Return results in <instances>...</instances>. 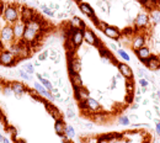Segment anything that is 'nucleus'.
Masks as SVG:
<instances>
[{"label":"nucleus","instance_id":"1","mask_svg":"<svg viewBox=\"0 0 160 143\" xmlns=\"http://www.w3.org/2000/svg\"><path fill=\"white\" fill-rule=\"evenodd\" d=\"M9 51L16 57L18 61L25 59V58H27V57L31 54V52H30V46H28L27 43H25L22 40H21V41H16L15 43H11L10 47H9Z\"/></svg>","mask_w":160,"mask_h":143},{"label":"nucleus","instance_id":"2","mask_svg":"<svg viewBox=\"0 0 160 143\" xmlns=\"http://www.w3.org/2000/svg\"><path fill=\"white\" fill-rule=\"evenodd\" d=\"M2 19L8 25H14L20 20V8L16 4H9L4 10Z\"/></svg>","mask_w":160,"mask_h":143},{"label":"nucleus","instance_id":"3","mask_svg":"<svg viewBox=\"0 0 160 143\" xmlns=\"http://www.w3.org/2000/svg\"><path fill=\"white\" fill-rule=\"evenodd\" d=\"M133 25H134V27L137 30H144V28L149 27V25H150V18H149L148 11H144V10L139 11L136 15L134 20H133Z\"/></svg>","mask_w":160,"mask_h":143},{"label":"nucleus","instance_id":"4","mask_svg":"<svg viewBox=\"0 0 160 143\" xmlns=\"http://www.w3.org/2000/svg\"><path fill=\"white\" fill-rule=\"evenodd\" d=\"M16 57L9 49H0V65L4 67H12L16 64Z\"/></svg>","mask_w":160,"mask_h":143},{"label":"nucleus","instance_id":"5","mask_svg":"<svg viewBox=\"0 0 160 143\" xmlns=\"http://www.w3.org/2000/svg\"><path fill=\"white\" fill-rule=\"evenodd\" d=\"M0 41L6 43V44H11L12 42H15L12 25H6L2 28H0Z\"/></svg>","mask_w":160,"mask_h":143},{"label":"nucleus","instance_id":"6","mask_svg":"<svg viewBox=\"0 0 160 143\" xmlns=\"http://www.w3.org/2000/svg\"><path fill=\"white\" fill-rule=\"evenodd\" d=\"M82 32H84V42H86L89 46H94V47H98V48L100 46H102V43H100L98 36L95 35V32L91 28L86 27Z\"/></svg>","mask_w":160,"mask_h":143},{"label":"nucleus","instance_id":"7","mask_svg":"<svg viewBox=\"0 0 160 143\" xmlns=\"http://www.w3.org/2000/svg\"><path fill=\"white\" fill-rule=\"evenodd\" d=\"M82 68V64L79 57H77L75 54L72 57H68V70L69 74H74V73H80Z\"/></svg>","mask_w":160,"mask_h":143},{"label":"nucleus","instance_id":"8","mask_svg":"<svg viewBox=\"0 0 160 143\" xmlns=\"http://www.w3.org/2000/svg\"><path fill=\"white\" fill-rule=\"evenodd\" d=\"M33 89L40 94L42 98H44V99H47L48 101L53 102L56 101V98H54V95L48 90V89H46L40 82H35L33 83Z\"/></svg>","mask_w":160,"mask_h":143},{"label":"nucleus","instance_id":"9","mask_svg":"<svg viewBox=\"0 0 160 143\" xmlns=\"http://www.w3.org/2000/svg\"><path fill=\"white\" fill-rule=\"evenodd\" d=\"M117 69H118V73H121V75L123 77V78H126V79H133V69L127 64V63H124V62H118L117 64Z\"/></svg>","mask_w":160,"mask_h":143},{"label":"nucleus","instance_id":"10","mask_svg":"<svg viewBox=\"0 0 160 143\" xmlns=\"http://www.w3.org/2000/svg\"><path fill=\"white\" fill-rule=\"evenodd\" d=\"M10 85H11V89H12L14 95H15L18 99H21V96H22L23 94L28 93V89H27V86H26L23 83L14 80V82L11 83Z\"/></svg>","mask_w":160,"mask_h":143},{"label":"nucleus","instance_id":"11","mask_svg":"<svg viewBox=\"0 0 160 143\" xmlns=\"http://www.w3.org/2000/svg\"><path fill=\"white\" fill-rule=\"evenodd\" d=\"M102 32H103V35L106 37H108L111 40H116L117 41V40H120L121 37H122V32H121L117 27L111 26V25H107Z\"/></svg>","mask_w":160,"mask_h":143},{"label":"nucleus","instance_id":"12","mask_svg":"<svg viewBox=\"0 0 160 143\" xmlns=\"http://www.w3.org/2000/svg\"><path fill=\"white\" fill-rule=\"evenodd\" d=\"M25 30H26V22H23V21L19 20L18 22H15L12 25V31H14V35H15V41H21L22 40Z\"/></svg>","mask_w":160,"mask_h":143},{"label":"nucleus","instance_id":"13","mask_svg":"<svg viewBox=\"0 0 160 143\" xmlns=\"http://www.w3.org/2000/svg\"><path fill=\"white\" fill-rule=\"evenodd\" d=\"M36 18V14L35 11L31 9V8H27V6H21L20 8V20L23 22H30Z\"/></svg>","mask_w":160,"mask_h":143},{"label":"nucleus","instance_id":"14","mask_svg":"<svg viewBox=\"0 0 160 143\" xmlns=\"http://www.w3.org/2000/svg\"><path fill=\"white\" fill-rule=\"evenodd\" d=\"M86 101V107H88V111L86 112H90L91 114V116L95 114V112H99L101 111V104L100 101L98 100V99H95V98H89V99H86L85 100Z\"/></svg>","mask_w":160,"mask_h":143},{"label":"nucleus","instance_id":"15","mask_svg":"<svg viewBox=\"0 0 160 143\" xmlns=\"http://www.w3.org/2000/svg\"><path fill=\"white\" fill-rule=\"evenodd\" d=\"M144 65L152 70V72H157L160 69V57L159 56H155V54H152L147 61L144 62Z\"/></svg>","mask_w":160,"mask_h":143},{"label":"nucleus","instance_id":"16","mask_svg":"<svg viewBox=\"0 0 160 143\" xmlns=\"http://www.w3.org/2000/svg\"><path fill=\"white\" fill-rule=\"evenodd\" d=\"M74 90V99L77 101H85L86 99L90 98V91L85 88V86H80V88H75Z\"/></svg>","mask_w":160,"mask_h":143},{"label":"nucleus","instance_id":"17","mask_svg":"<svg viewBox=\"0 0 160 143\" xmlns=\"http://www.w3.org/2000/svg\"><path fill=\"white\" fill-rule=\"evenodd\" d=\"M145 43H147V38H145V36H144L143 33H137V35L132 38L131 47H132V49H133V51H137V49H139V48H142V47H144V46H145Z\"/></svg>","mask_w":160,"mask_h":143},{"label":"nucleus","instance_id":"18","mask_svg":"<svg viewBox=\"0 0 160 143\" xmlns=\"http://www.w3.org/2000/svg\"><path fill=\"white\" fill-rule=\"evenodd\" d=\"M134 53H136L137 58H138L142 63H144V62L147 61V59L153 54V53H152V51H150V48H149V47H147V46H144V47H142V48H139V49L134 51Z\"/></svg>","mask_w":160,"mask_h":143},{"label":"nucleus","instance_id":"19","mask_svg":"<svg viewBox=\"0 0 160 143\" xmlns=\"http://www.w3.org/2000/svg\"><path fill=\"white\" fill-rule=\"evenodd\" d=\"M70 40H72V42L74 43V46H75L77 48L81 47V44H82V42H84V32H82V30H75V31L73 32Z\"/></svg>","mask_w":160,"mask_h":143},{"label":"nucleus","instance_id":"20","mask_svg":"<svg viewBox=\"0 0 160 143\" xmlns=\"http://www.w3.org/2000/svg\"><path fill=\"white\" fill-rule=\"evenodd\" d=\"M79 10L85 15V16H88L89 19H91L92 16H95V11H94V9L91 8V5L89 4V3H79Z\"/></svg>","mask_w":160,"mask_h":143},{"label":"nucleus","instance_id":"21","mask_svg":"<svg viewBox=\"0 0 160 143\" xmlns=\"http://www.w3.org/2000/svg\"><path fill=\"white\" fill-rule=\"evenodd\" d=\"M70 82H72V86H73V89H75V88H80V86H84L82 78H81L80 73L70 74Z\"/></svg>","mask_w":160,"mask_h":143},{"label":"nucleus","instance_id":"22","mask_svg":"<svg viewBox=\"0 0 160 143\" xmlns=\"http://www.w3.org/2000/svg\"><path fill=\"white\" fill-rule=\"evenodd\" d=\"M70 23V26L72 27H74V28H77V30H85L86 28V25H85V22L81 20L80 18H78V16H73L72 18V21L69 22Z\"/></svg>","mask_w":160,"mask_h":143},{"label":"nucleus","instance_id":"23","mask_svg":"<svg viewBox=\"0 0 160 143\" xmlns=\"http://www.w3.org/2000/svg\"><path fill=\"white\" fill-rule=\"evenodd\" d=\"M157 4H158V0H142L140 1V5L149 13L157 9Z\"/></svg>","mask_w":160,"mask_h":143},{"label":"nucleus","instance_id":"24","mask_svg":"<svg viewBox=\"0 0 160 143\" xmlns=\"http://www.w3.org/2000/svg\"><path fill=\"white\" fill-rule=\"evenodd\" d=\"M92 120L96 123H103L105 121H107V115L103 112V111H99V112H95L92 116Z\"/></svg>","mask_w":160,"mask_h":143},{"label":"nucleus","instance_id":"25","mask_svg":"<svg viewBox=\"0 0 160 143\" xmlns=\"http://www.w3.org/2000/svg\"><path fill=\"white\" fill-rule=\"evenodd\" d=\"M64 128H65V123L63 121V119L56 120V122H54V131H56V133L58 136L64 133Z\"/></svg>","mask_w":160,"mask_h":143},{"label":"nucleus","instance_id":"26","mask_svg":"<svg viewBox=\"0 0 160 143\" xmlns=\"http://www.w3.org/2000/svg\"><path fill=\"white\" fill-rule=\"evenodd\" d=\"M149 18H150V21H152L154 25H160V10L159 9H154L153 11H150Z\"/></svg>","mask_w":160,"mask_h":143},{"label":"nucleus","instance_id":"27","mask_svg":"<svg viewBox=\"0 0 160 143\" xmlns=\"http://www.w3.org/2000/svg\"><path fill=\"white\" fill-rule=\"evenodd\" d=\"M37 78H38V80H40V83L46 88V89H48L49 91L53 89V84L51 83V80L49 79H46V78H43L42 77V74L41 73H37Z\"/></svg>","mask_w":160,"mask_h":143},{"label":"nucleus","instance_id":"28","mask_svg":"<svg viewBox=\"0 0 160 143\" xmlns=\"http://www.w3.org/2000/svg\"><path fill=\"white\" fill-rule=\"evenodd\" d=\"M40 9H41V11H42V13H43L46 16H49V18H56V13H57V11H54V10L49 9V8H48V5L42 4V5H40Z\"/></svg>","mask_w":160,"mask_h":143},{"label":"nucleus","instance_id":"29","mask_svg":"<svg viewBox=\"0 0 160 143\" xmlns=\"http://www.w3.org/2000/svg\"><path fill=\"white\" fill-rule=\"evenodd\" d=\"M64 135L69 138V140H73L75 137V130L72 125H65V128H64Z\"/></svg>","mask_w":160,"mask_h":143},{"label":"nucleus","instance_id":"30","mask_svg":"<svg viewBox=\"0 0 160 143\" xmlns=\"http://www.w3.org/2000/svg\"><path fill=\"white\" fill-rule=\"evenodd\" d=\"M21 69H23L25 72H27L30 75H33V73H35V65L32 63H25V64H22V68Z\"/></svg>","mask_w":160,"mask_h":143},{"label":"nucleus","instance_id":"31","mask_svg":"<svg viewBox=\"0 0 160 143\" xmlns=\"http://www.w3.org/2000/svg\"><path fill=\"white\" fill-rule=\"evenodd\" d=\"M48 51H49V59L52 62L57 61L59 58V52L56 48H49Z\"/></svg>","mask_w":160,"mask_h":143},{"label":"nucleus","instance_id":"32","mask_svg":"<svg viewBox=\"0 0 160 143\" xmlns=\"http://www.w3.org/2000/svg\"><path fill=\"white\" fill-rule=\"evenodd\" d=\"M117 53H118V56H120L121 58L123 59V61H126V62H129L131 61V57H129V54L123 49V48H118L117 49Z\"/></svg>","mask_w":160,"mask_h":143},{"label":"nucleus","instance_id":"33","mask_svg":"<svg viewBox=\"0 0 160 143\" xmlns=\"http://www.w3.org/2000/svg\"><path fill=\"white\" fill-rule=\"evenodd\" d=\"M118 123H120L121 126H129L131 125V120H129V117L128 116H120L118 117Z\"/></svg>","mask_w":160,"mask_h":143},{"label":"nucleus","instance_id":"34","mask_svg":"<svg viewBox=\"0 0 160 143\" xmlns=\"http://www.w3.org/2000/svg\"><path fill=\"white\" fill-rule=\"evenodd\" d=\"M1 91H2V94L5 95V96H11L14 93H12V89H11V85L9 84V85H5V86H2V89H1Z\"/></svg>","mask_w":160,"mask_h":143},{"label":"nucleus","instance_id":"35","mask_svg":"<svg viewBox=\"0 0 160 143\" xmlns=\"http://www.w3.org/2000/svg\"><path fill=\"white\" fill-rule=\"evenodd\" d=\"M19 75H20L21 78L23 79V80H26V82H30L31 79H32V75H30L27 72H25L23 69H21V70H19Z\"/></svg>","mask_w":160,"mask_h":143},{"label":"nucleus","instance_id":"36","mask_svg":"<svg viewBox=\"0 0 160 143\" xmlns=\"http://www.w3.org/2000/svg\"><path fill=\"white\" fill-rule=\"evenodd\" d=\"M6 130H9V133L12 136L14 141H15L16 138H19V137H18V130H16V127H14V126H8Z\"/></svg>","mask_w":160,"mask_h":143},{"label":"nucleus","instance_id":"37","mask_svg":"<svg viewBox=\"0 0 160 143\" xmlns=\"http://www.w3.org/2000/svg\"><path fill=\"white\" fill-rule=\"evenodd\" d=\"M48 58H49V51L48 49L41 52L40 54H38V61L40 62H44L46 59H48Z\"/></svg>","mask_w":160,"mask_h":143},{"label":"nucleus","instance_id":"38","mask_svg":"<svg viewBox=\"0 0 160 143\" xmlns=\"http://www.w3.org/2000/svg\"><path fill=\"white\" fill-rule=\"evenodd\" d=\"M67 117L68 119H75V111H74V109L68 107V110H67Z\"/></svg>","mask_w":160,"mask_h":143},{"label":"nucleus","instance_id":"39","mask_svg":"<svg viewBox=\"0 0 160 143\" xmlns=\"http://www.w3.org/2000/svg\"><path fill=\"white\" fill-rule=\"evenodd\" d=\"M127 93L128 94H132L133 93V90H134V84H133V82H127Z\"/></svg>","mask_w":160,"mask_h":143},{"label":"nucleus","instance_id":"40","mask_svg":"<svg viewBox=\"0 0 160 143\" xmlns=\"http://www.w3.org/2000/svg\"><path fill=\"white\" fill-rule=\"evenodd\" d=\"M128 117H129V120H131V123L132 122L137 123L138 121H139V116H138V115H136V114H131Z\"/></svg>","mask_w":160,"mask_h":143},{"label":"nucleus","instance_id":"41","mask_svg":"<svg viewBox=\"0 0 160 143\" xmlns=\"http://www.w3.org/2000/svg\"><path fill=\"white\" fill-rule=\"evenodd\" d=\"M139 85H140V88H148L149 82H148L145 78H139Z\"/></svg>","mask_w":160,"mask_h":143},{"label":"nucleus","instance_id":"42","mask_svg":"<svg viewBox=\"0 0 160 143\" xmlns=\"http://www.w3.org/2000/svg\"><path fill=\"white\" fill-rule=\"evenodd\" d=\"M116 85H117V79H116V77L115 78H112L111 79V89H116Z\"/></svg>","mask_w":160,"mask_h":143},{"label":"nucleus","instance_id":"43","mask_svg":"<svg viewBox=\"0 0 160 143\" xmlns=\"http://www.w3.org/2000/svg\"><path fill=\"white\" fill-rule=\"evenodd\" d=\"M145 117H147L148 120H152V119H153V115H152V111H150V110H147V111H145Z\"/></svg>","mask_w":160,"mask_h":143},{"label":"nucleus","instance_id":"44","mask_svg":"<svg viewBox=\"0 0 160 143\" xmlns=\"http://www.w3.org/2000/svg\"><path fill=\"white\" fill-rule=\"evenodd\" d=\"M155 131H157V135L160 136V120L158 122H155Z\"/></svg>","mask_w":160,"mask_h":143},{"label":"nucleus","instance_id":"45","mask_svg":"<svg viewBox=\"0 0 160 143\" xmlns=\"http://www.w3.org/2000/svg\"><path fill=\"white\" fill-rule=\"evenodd\" d=\"M140 101H142V95H138L137 94V96L133 99V102H137V104H140Z\"/></svg>","mask_w":160,"mask_h":143},{"label":"nucleus","instance_id":"46","mask_svg":"<svg viewBox=\"0 0 160 143\" xmlns=\"http://www.w3.org/2000/svg\"><path fill=\"white\" fill-rule=\"evenodd\" d=\"M144 74H145V72L139 68V69H138V77H139V78H144Z\"/></svg>","mask_w":160,"mask_h":143},{"label":"nucleus","instance_id":"47","mask_svg":"<svg viewBox=\"0 0 160 143\" xmlns=\"http://www.w3.org/2000/svg\"><path fill=\"white\" fill-rule=\"evenodd\" d=\"M110 48H111L112 51H116V52H117V49H118V48H117V46H116L115 43H111V44H110Z\"/></svg>","mask_w":160,"mask_h":143},{"label":"nucleus","instance_id":"48","mask_svg":"<svg viewBox=\"0 0 160 143\" xmlns=\"http://www.w3.org/2000/svg\"><path fill=\"white\" fill-rule=\"evenodd\" d=\"M138 107H139V104H137V102H134V104H132V105H131V109H132V110L138 109Z\"/></svg>","mask_w":160,"mask_h":143},{"label":"nucleus","instance_id":"49","mask_svg":"<svg viewBox=\"0 0 160 143\" xmlns=\"http://www.w3.org/2000/svg\"><path fill=\"white\" fill-rule=\"evenodd\" d=\"M15 143H27L23 138H16L15 140Z\"/></svg>","mask_w":160,"mask_h":143},{"label":"nucleus","instance_id":"50","mask_svg":"<svg viewBox=\"0 0 160 143\" xmlns=\"http://www.w3.org/2000/svg\"><path fill=\"white\" fill-rule=\"evenodd\" d=\"M42 77H43V78H46V79H49V74H48V73H43V74H42Z\"/></svg>","mask_w":160,"mask_h":143},{"label":"nucleus","instance_id":"51","mask_svg":"<svg viewBox=\"0 0 160 143\" xmlns=\"http://www.w3.org/2000/svg\"><path fill=\"white\" fill-rule=\"evenodd\" d=\"M155 94H157V96H158V99H159V100H160V88H159V89H158V90H157V91H155Z\"/></svg>","mask_w":160,"mask_h":143},{"label":"nucleus","instance_id":"52","mask_svg":"<svg viewBox=\"0 0 160 143\" xmlns=\"http://www.w3.org/2000/svg\"><path fill=\"white\" fill-rule=\"evenodd\" d=\"M1 143H10V141H9L6 137H4V138H2V142Z\"/></svg>","mask_w":160,"mask_h":143},{"label":"nucleus","instance_id":"53","mask_svg":"<svg viewBox=\"0 0 160 143\" xmlns=\"http://www.w3.org/2000/svg\"><path fill=\"white\" fill-rule=\"evenodd\" d=\"M33 65H35V67H38V65H41V62L40 61H36L35 63H33Z\"/></svg>","mask_w":160,"mask_h":143},{"label":"nucleus","instance_id":"54","mask_svg":"<svg viewBox=\"0 0 160 143\" xmlns=\"http://www.w3.org/2000/svg\"><path fill=\"white\" fill-rule=\"evenodd\" d=\"M142 104H143V105H148V104H149V100H147V99H145V100H142Z\"/></svg>","mask_w":160,"mask_h":143},{"label":"nucleus","instance_id":"55","mask_svg":"<svg viewBox=\"0 0 160 143\" xmlns=\"http://www.w3.org/2000/svg\"><path fill=\"white\" fill-rule=\"evenodd\" d=\"M122 78V75H121V73H118L117 75H116V79H121Z\"/></svg>","mask_w":160,"mask_h":143},{"label":"nucleus","instance_id":"56","mask_svg":"<svg viewBox=\"0 0 160 143\" xmlns=\"http://www.w3.org/2000/svg\"><path fill=\"white\" fill-rule=\"evenodd\" d=\"M157 9L160 10V0H158V4H157Z\"/></svg>","mask_w":160,"mask_h":143},{"label":"nucleus","instance_id":"57","mask_svg":"<svg viewBox=\"0 0 160 143\" xmlns=\"http://www.w3.org/2000/svg\"><path fill=\"white\" fill-rule=\"evenodd\" d=\"M72 1H75V3H78V4H79V3H81L82 0H72Z\"/></svg>","mask_w":160,"mask_h":143},{"label":"nucleus","instance_id":"58","mask_svg":"<svg viewBox=\"0 0 160 143\" xmlns=\"http://www.w3.org/2000/svg\"><path fill=\"white\" fill-rule=\"evenodd\" d=\"M2 138H4V137H2V135L0 133V142H2Z\"/></svg>","mask_w":160,"mask_h":143},{"label":"nucleus","instance_id":"59","mask_svg":"<svg viewBox=\"0 0 160 143\" xmlns=\"http://www.w3.org/2000/svg\"><path fill=\"white\" fill-rule=\"evenodd\" d=\"M134 1H136V3H139L140 4V1H142V0H134Z\"/></svg>","mask_w":160,"mask_h":143},{"label":"nucleus","instance_id":"60","mask_svg":"<svg viewBox=\"0 0 160 143\" xmlns=\"http://www.w3.org/2000/svg\"><path fill=\"white\" fill-rule=\"evenodd\" d=\"M159 88H160V82H159Z\"/></svg>","mask_w":160,"mask_h":143},{"label":"nucleus","instance_id":"61","mask_svg":"<svg viewBox=\"0 0 160 143\" xmlns=\"http://www.w3.org/2000/svg\"><path fill=\"white\" fill-rule=\"evenodd\" d=\"M0 15H1V14H0Z\"/></svg>","mask_w":160,"mask_h":143}]
</instances>
